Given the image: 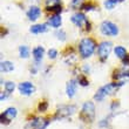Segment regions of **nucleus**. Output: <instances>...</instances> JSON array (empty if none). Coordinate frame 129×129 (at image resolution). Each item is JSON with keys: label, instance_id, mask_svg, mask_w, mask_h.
I'll list each match as a JSON object with an SVG mask.
<instances>
[{"label": "nucleus", "instance_id": "1", "mask_svg": "<svg viewBox=\"0 0 129 129\" xmlns=\"http://www.w3.org/2000/svg\"><path fill=\"white\" fill-rule=\"evenodd\" d=\"M96 48V44L95 41L90 39V38H85L80 41V45H79V52H80V55H81L83 59H87L89 56H92L94 51Z\"/></svg>", "mask_w": 129, "mask_h": 129}, {"label": "nucleus", "instance_id": "2", "mask_svg": "<svg viewBox=\"0 0 129 129\" xmlns=\"http://www.w3.org/2000/svg\"><path fill=\"white\" fill-rule=\"evenodd\" d=\"M121 86H122V82H117V83L113 82V83L103 86V87H101V88L96 92L94 99H95L96 101H102L106 96H109V95H112V94H114Z\"/></svg>", "mask_w": 129, "mask_h": 129}, {"label": "nucleus", "instance_id": "3", "mask_svg": "<svg viewBox=\"0 0 129 129\" xmlns=\"http://www.w3.org/2000/svg\"><path fill=\"white\" fill-rule=\"evenodd\" d=\"M95 116V107L93 102H86L81 110V119L85 122H92Z\"/></svg>", "mask_w": 129, "mask_h": 129}, {"label": "nucleus", "instance_id": "4", "mask_svg": "<svg viewBox=\"0 0 129 129\" xmlns=\"http://www.w3.org/2000/svg\"><path fill=\"white\" fill-rule=\"evenodd\" d=\"M72 22L80 28H85L86 31H90V24L87 20V18L85 17V14H82V13L74 14L72 17Z\"/></svg>", "mask_w": 129, "mask_h": 129}, {"label": "nucleus", "instance_id": "5", "mask_svg": "<svg viewBox=\"0 0 129 129\" xmlns=\"http://www.w3.org/2000/svg\"><path fill=\"white\" fill-rule=\"evenodd\" d=\"M100 28H101L102 34L108 35V37H116L119 34V28L115 24H113L112 21H103Z\"/></svg>", "mask_w": 129, "mask_h": 129}, {"label": "nucleus", "instance_id": "6", "mask_svg": "<svg viewBox=\"0 0 129 129\" xmlns=\"http://www.w3.org/2000/svg\"><path fill=\"white\" fill-rule=\"evenodd\" d=\"M110 51H112V42H109V41L101 42L98 48L99 58L101 59L102 61H105L106 59L109 56V54H110Z\"/></svg>", "mask_w": 129, "mask_h": 129}, {"label": "nucleus", "instance_id": "7", "mask_svg": "<svg viewBox=\"0 0 129 129\" xmlns=\"http://www.w3.org/2000/svg\"><path fill=\"white\" fill-rule=\"evenodd\" d=\"M74 112H75L74 106H61V107L58 109L56 117H60V119L68 117V116H71L72 114H74Z\"/></svg>", "mask_w": 129, "mask_h": 129}, {"label": "nucleus", "instance_id": "8", "mask_svg": "<svg viewBox=\"0 0 129 129\" xmlns=\"http://www.w3.org/2000/svg\"><path fill=\"white\" fill-rule=\"evenodd\" d=\"M17 116V109L8 108L1 114V123H10Z\"/></svg>", "mask_w": 129, "mask_h": 129}, {"label": "nucleus", "instance_id": "9", "mask_svg": "<svg viewBox=\"0 0 129 129\" xmlns=\"http://www.w3.org/2000/svg\"><path fill=\"white\" fill-rule=\"evenodd\" d=\"M19 90L22 95H32L35 92V87L32 82H21L19 85Z\"/></svg>", "mask_w": 129, "mask_h": 129}, {"label": "nucleus", "instance_id": "10", "mask_svg": "<svg viewBox=\"0 0 129 129\" xmlns=\"http://www.w3.org/2000/svg\"><path fill=\"white\" fill-rule=\"evenodd\" d=\"M46 7L47 11L54 12V13H60L61 12V0H46Z\"/></svg>", "mask_w": 129, "mask_h": 129}, {"label": "nucleus", "instance_id": "11", "mask_svg": "<svg viewBox=\"0 0 129 129\" xmlns=\"http://www.w3.org/2000/svg\"><path fill=\"white\" fill-rule=\"evenodd\" d=\"M40 15H41V10L38 6H31L29 10L27 11V17L32 21H35L37 19H39Z\"/></svg>", "mask_w": 129, "mask_h": 129}, {"label": "nucleus", "instance_id": "12", "mask_svg": "<svg viewBox=\"0 0 129 129\" xmlns=\"http://www.w3.org/2000/svg\"><path fill=\"white\" fill-rule=\"evenodd\" d=\"M114 78L117 79H126L129 78V64H123L122 68H120L114 73Z\"/></svg>", "mask_w": 129, "mask_h": 129}, {"label": "nucleus", "instance_id": "13", "mask_svg": "<svg viewBox=\"0 0 129 129\" xmlns=\"http://www.w3.org/2000/svg\"><path fill=\"white\" fill-rule=\"evenodd\" d=\"M48 126V121L42 119H34L31 122V127L33 129H45Z\"/></svg>", "mask_w": 129, "mask_h": 129}, {"label": "nucleus", "instance_id": "14", "mask_svg": "<svg viewBox=\"0 0 129 129\" xmlns=\"http://www.w3.org/2000/svg\"><path fill=\"white\" fill-rule=\"evenodd\" d=\"M76 87H78V83L75 80H71V81L67 83V88H66V92H67V95L69 98H73L76 93Z\"/></svg>", "mask_w": 129, "mask_h": 129}, {"label": "nucleus", "instance_id": "15", "mask_svg": "<svg viewBox=\"0 0 129 129\" xmlns=\"http://www.w3.org/2000/svg\"><path fill=\"white\" fill-rule=\"evenodd\" d=\"M48 22H49V25H51L52 27L54 28H59L60 26H61V17L59 15V14H54V15H52V17H49V19H48Z\"/></svg>", "mask_w": 129, "mask_h": 129}, {"label": "nucleus", "instance_id": "16", "mask_svg": "<svg viewBox=\"0 0 129 129\" xmlns=\"http://www.w3.org/2000/svg\"><path fill=\"white\" fill-rule=\"evenodd\" d=\"M44 48L41 47V46H38V47H35L33 49V56H34V60L37 62L41 61L42 60V58H44Z\"/></svg>", "mask_w": 129, "mask_h": 129}, {"label": "nucleus", "instance_id": "17", "mask_svg": "<svg viewBox=\"0 0 129 129\" xmlns=\"http://www.w3.org/2000/svg\"><path fill=\"white\" fill-rule=\"evenodd\" d=\"M47 31V25L46 24H42V25H34L31 27V32L34 34H40V33H44V32Z\"/></svg>", "mask_w": 129, "mask_h": 129}, {"label": "nucleus", "instance_id": "18", "mask_svg": "<svg viewBox=\"0 0 129 129\" xmlns=\"http://www.w3.org/2000/svg\"><path fill=\"white\" fill-rule=\"evenodd\" d=\"M115 55L117 56V58L120 59H124L127 56V51H126V48L122 47V46H117V47L115 48Z\"/></svg>", "mask_w": 129, "mask_h": 129}, {"label": "nucleus", "instance_id": "19", "mask_svg": "<svg viewBox=\"0 0 129 129\" xmlns=\"http://www.w3.org/2000/svg\"><path fill=\"white\" fill-rule=\"evenodd\" d=\"M14 69V64L10 61H4L1 62V72H5V73H8V72H12Z\"/></svg>", "mask_w": 129, "mask_h": 129}, {"label": "nucleus", "instance_id": "20", "mask_svg": "<svg viewBox=\"0 0 129 129\" xmlns=\"http://www.w3.org/2000/svg\"><path fill=\"white\" fill-rule=\"evenodd\" d=\"M19 54H20L21 58L24 59H27L29 56V48L27 46H20L19 48Z\"/></svg>", "mask_w": 129, "mask_h": 129}, {"label": "nucleus", "instance_id": "21", "mask_svg": "<svg viewBox=\"0 0 129 129\" xmlns=\"http://www.w3.org/2000/svg\"><path fill=\"white\" fill-rule=\"evenodd\" d=\"M117 3H119L117 0H106L105 6H106V8H108V10H113V8L116 6V4Z\"/></svg>", "mask_w": 129, "mask_h": 129}, {"label": "nucleus", "instance_id": "22", "mask_svg": "<svg viewBox=\"0 0 129 129\" xmlns=\"http://www.w3.org/2000/svg\"><path fill=\"white\" fill-rule=\"evenodd\" d=\"M14 88H15V85H14V82H6L5 83V89H6V92L7 93H12L14 90Z\"/></svg>", "mask_w": 129, "mask_h": 129}, {"label": "nucleus", "instance_id": "23", "mask_svg": "<svg viewBox=\"0 0 129 129\" xmlns=\"http://www.w3.org/2000/svg\"><path fill=\"white\" fill-rule=\"evenodd\" d=\"M72 7H74V8H79V7H82V0H72L71 3Z\"/></svg>", "mask_w": 129, "mask_h": 129}, {"label": "nucleus", "instance_id": "24", "mask_svg": "<svg viewBox=\"0 0 129 129\" xmlns=\"http://www.w3.org/2000/svg\"><path fill=\"white\" fill-rule=\"evenodd\" d=\"M56 55H58V51L54 49V48H52V49L48 51V58L49 59H55L56 58Z\"/></svg>", "mask_w": 129, "mask_h": 129}, {"label": "nucleus", "instance_id": "25", "mask_svg": "<svg viewBox=\"0 0 129 129\" xmlns=\"http://www.w3.org/2000/svg\"><path fill=\"white\" fill-rule=\"evenodd\" d=\"M56 38H58L59 40H61V41L66 40V33H64L63 31H58L56 32Z\"/></svg>", "mask_w": 129, "mask_h": 129}, {"label": "nucleus", "instance_id": "26", "mask_svg": "<svg viewBox=\"0 0 129 129\" xmlns=\"http://www.w3.org/2000/svg\"><path fill=\"white\" fill-rule=\"evenodd\" d=\"M83 11H92L93 8H94V5H92V4H87V5H82L81 7Z\"/></svg>", "mask_w": 129, "mask_h": 129}, {"label": "nucleus", "instance_id": "27", "mask_svg": "<svg viewBox=\"0 0 129 129\" xmlns=\"http://www.w3.org/2000/svg\"><path fill=\"white\" fill-rule=\"evenodd\" d=\"M79 83L81 86H87L88 85V81L86 80L85 76H80V78H79Z\"/></svg>", "mask_w": 129, "mask_h": 129}, {"label": "nucleus", "instance_id": "28", "mask_svg": "<svg viewBox=\"0 0 129 129\" xmlns=\"http://www.w3.org/2000/svg\"><path fill=\"white\" fill-rule=\"evenodd\" d=\"M46 109H47V103H46V102H42V103H40V105H39V110L45 112Z\"/></svg>", "mask_w": 129, "mask_h": 129}, {"label": "nucleus", "instance_id": "29", "mask_svg": "<svg viewBox=\"0 0 129 129\" xmlns=\"http://www.w3.org/2000/svg\"><path fill=\"white\" fill-rule=\"evenodd\" d=\"M123 64H129V55H127L126 58L123 59Z\"/></svg>", "mask_w": 129, "mask_h": 129}, {"label": "nucleus", "instance_id": "30", "mask_svg": "<svg viewBox=\"0 0 129 129\" xmlns=\"http://www.w3.org/2000/svg\"><path fill=\"white\" fill-rule=\"evenodd\" d=\"M7 98V95L6 94H4V93H1V96H0V100H1V101H4V100H5V99Z\"/></svg>", "mask_w": 129, "mask_h": 129}, {"label": "nucleus", "instance_id": "31", "mask_svg": "<svg viewBox=\"0 0 129 129\" xmlns=\"http://www.w3.org/2000/svg\"><path fill=\"white\" fill-rule=\"evenodd\" d=\"M117 1H123V0H117Z\"/></svg>", "mask_w": 129, "mask_h": 129}]
</instances>
